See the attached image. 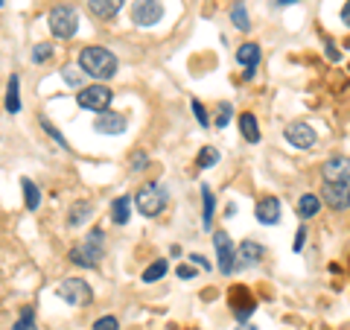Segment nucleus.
<instances>
[{
  "instance_id": "1",
  "label": "nucleus",
  "mask_w": 350,
  "mask_h": 330,
  "mask_svg": "<svg viewBox=\"0 0 350 330\" xmlns=\"http://www.w3.org/2000/svg\"><path fill=\"white\" fill-rule=\"evenodd\" d=\"M76 64H79L82 76H91V79H96V82H108L111 76H117V68H120V62H117L114 53L108 47H100V44L82 47Z\"/></svg>"
},
{
  "instance_id": "2",
  "label": "nucleus",
  "mask_w": 350,
  "mask_h": 330,
  "mask_svg": "<svg viewBox=\"0 0 350 330\" xmlns=\"http://www.w3.org/2000/svg\"><path fill=\"white\" fill-rule=\"evenodd\" d=\"M103 255H105V234H103V228H94L79 246L70 249V263L82 269H96Z\"/></svg>"
},
{
  "instance_id": "3",
  "label": "nucleus",
  "mask_w": 350,
  "mask_h": 330,
  "mask_svg": "<svg viewBox=\"0 0 350 330\" xmlns=\"http://www.w3.org/2000/svg\"><path fill=\"white\" fill-rule=\"evenodd\" d=\"M170 202V193H167V187H163L161 181H152L146 187H140L137 196L131 199V205L137 207V214H144L146 219H155L163 214V207H167Z\"/></svg>"
},
{
  "instance_id": "4",
  "label": "nucleus",
  "mask_w": 350,
  "mask_h": 330,
  "mask_svg": "<svg viewBox=\"0 0 350 330\" xmlns=\"http://www.w3.org/2000/svg\"><path fill=\"white\" fill-rule=\"evenodd\" d=\"M47 27L53 32V38L59 41H70L76 36V29H79V15H76V9L68 6V3H59L50 9L47 15Z\"/></svg>"
},
{
  "instance_id": "5",
  "label": "nucleus",
  "mask_w": 350,
  "mask_h": 330,
  "mask_svg": "<svg viewBox=\"0 0 350 330\" xmlns=\"http://www.w3.org/2000/svg\"><path fill=\"white\" fill-rule=\"evenodd\" d=\"M111 100H114L111 88L103 85V82L85 85V88H79V94H76V105L85 108V112H96V114L108 112V108H111Z\"/></svg>"
},
{
  "instance_id": "6",
  "label": "nucleus",
  "mask_w": 350,
  "mask_h": 330,
  "mask_svg": "<svg viewBox=\"0 0 350 330\" xmlns=\"http://www.w3.org/2000/svg\"><path fill=\"white\" fill-rule=\"evenodd\" d=\"M56 295H59L64 304H70V307H85V304L94 301L91 283L82 281V278H64L59 287H56Z\"/></svg>"
},
{
  "instance_id": "7",
  "label": "nucleus",
  "mask_w": 350,
  "mask_h": 330,
  "mask_svg": "<svg viewBox=\"0 0 350 330\" xmlns=\"http://www.w3.org/2000/svg\"><path fill=\"white\" fill-rule=\"evenodd\" d=\"M213 249H216V266L222 275H234L237 272V246L228 231H216L213 234Z\"/></svg>"
},
{
  "instance_id": "8",
  "label": "nucleus",
  "mask_w": 350,
  "mask_h": 330,
  "mask_svg": "<svg viewBox=\"0 0 350 330\" xmlns=\"http://www.w3.org/2000/svg\"><path fill=\"white\" fill-rule=\"evenodd\" d=\"M161 18H163L161 0H135V3H131V24L140 27V29L155 27Z\"/></svg>"
},
{
  "instance_id": "9",
  "label": "nucleus",
  "mask_w": 350,
  "mask_h": 330,
  "mask_svg": "<svg viewBox=\"0 0 350 330\" xmlns=\"http://www.w3.org/2000/svg\"><path fill=\"white\" fill-rule=\"evenodd\" d=\"M283 138H286V144L292 149H312L315 140H319V135H315V129L310 123H304V120H295V123H289L286 129H283Z\"/></svg>"
},
{
  "instance_id": "10",
  "label": "nucleus",
  "mask_w": 350,
  "mask_h": 330,
  "mask_svg": "<svg viewBox=\"0 0 350 330\" xmlns=\"http://www.w3.org/2000/svg\"><path fill=\"white\" fill-rule=\"evenodd\" d=\"M319 199L330 205L333 211H342V214H345L347 207H350V184H327V181H324Z\"/></svg>"
},
{
  "instance_id": "11",
  "label": "nucleus",
  "mask_w": 350,
  "mask_h": 330,
  "mask_svg": "<svg viewBox=\"0 0 350 330\" xmlns=\"http://www.w3.org/2000/svg\"><path fill=\"white\" fill-rule=\"evenodd\" d=\"M94 129L100 131V135H123V131L129 129V120H126V114H117V112H103L100 117L94 120Z\"/></svg>"
},
{
  "instance_id": "12",
  "label": "nucleus",
  "mask_w": 350,
  "mask_h": 330,
  "mask_svg": "<svg viewBox=\"0 0 350 330\" xmlns=\"http://www.w3.org/2000/svg\"><path fill=\"white\" fill-rule=\"evenodd\" d=\"M262 257H266V249L254 243V240H245V243H239V249H237V269L257 266V263H262Z\"/></svg>"
},
{
  "instance_id": "13",
  "label": "nucleus",
  "mask_w": 350,
  "mask_h": 330,
  "mask_svg": "<svg viewBox=\"0 0 350 330\" xmlns=\"http://www.w3.org/2000/svg\"><path fill=\"white\" fill-rule=\"evenodd\" d=\"M254 216L260 225H278L280 223V199L278 196H266L260 199L257 207H254Z\"/></svg>"
},
{
  "instance_id": "14",
  "label": "nucleus",
  "mask_w": 350,
  "mask_h": 330,
  "mask_svg": "<svg viewBox=\"0 0 350 330\" xmlns=\"http://www.w3.org/2000/svg\"><path fill=\"white\" fill-rule=\"evenodd\" d=\"M321 179L327 184H347L350 170H347V158H330L321 167Z\"/></svg>"
},
{
  "instance_id": "15",
  "label": "nucleus",
  "mask_w": 350,
  "mask_h": 330,
  "mask_svg": "<svg viewBox=\"0 0 350 330\" xmlns=\"http://www.w3.org/2000/svg\"><path fill=\"white\" fill-rule=\"evenodd\" d=\"M126 0H88V12L100 21H111L120 15V9H123Z\"/></svg>"
},
{
  "instance_id": "16",
  "label": "nucleus",
  "mask_w": 350,
  "mask_h": 330,
  "mask_svg": "<svg viewBox=\"0 0 350 330\" xmlns=\"http://www.w3.org/2000/svg\"><path fill=\"white\" fill-rule=\"evenodd\" d=\"M260 47L257 44H243V47L237 50V62L245 68V73H257V64H260Z\"/></svg>"
},
{
  "instance_id": "17",
  "label": "nucleus",
  "mask_w": 350,
  "mask_h": 330,
  "mask_svg": "<svg viewBox=\"0 0 350 330\" xmlns=\"http://www.w3.org/2000/svg\"><path fill=\"white\" fill-rule=\"evenodd\" d=\"M213 214H216V196L207 184H202V225L204 231L213 228Z\"/></svg>"
},
{
  "instance_id": "18",
  "label": "nucleus",
  "mask_w": 350,
  "mask_h": 330,
  "mask_svg": "<svg viewBox=\"0 0 350 330\" xmlns=\"http://www.w3.org/2000/svg\"><path fill=\"white\" fill-rule=\"evenodd\" d=\"M239 131H243V138L248 140V144H260V123H257V117L245 112V114H239Z\"/></svg>"
},
{
  "instance_id": "19",
  "label": "nucleus",
  "mask_w": 350,
  "mask_h": 330,
  "mask_svg": "<svg viewBox=\"0 0 350 330\" xmlns=\"http://www.w3.org/2000/svg\"><path fill=\"white\" fill-rule=\"evenodd\" d=\"M6 112L9 114L21 112V79H18V73L9 76V85H6Z\"/></svg>"
},
{
  "instance_id": "20",
  "label": "nucleus",
  "mask_w": 350,
  "mask_h": 330,
  "mask_svg": "<svg viewBox=\"0 0 350 330\" xmlns=\"http://www.w3.org/2000/svg\"><path fill=\"white\" fill-rule=\"evenodd\" d=\"M315 214H321V199L315 193H304L298 199V216L306 223V219H312Z\"/></svg>"
},
{
  "instance_id": "21",
  "label": "nucleus",
  "mask_w": 350,
  "mask_h": 330,
  "mask_svg": "<svg viewBox=\"0 0 350 330\" xmlns=\"http://www.w3.org/2000/svg\"><path fill=\"white\" fill-rule=\"evenodd\" d=\"M131 216V199L129 196H117V199L111 202V223L114 225H126Z\"/></svg>"
},
{
  "instance_id": "22",
  "label": "nucleus",
  "mask_w": 350,
  "mask_h": 330,
  "mask_svg": "<svg viewBox=\"0 0 350 330\" xmlns=\"http://www.w3.org/2000/svg\"><path fill=\"white\" fill-rule=\"evenodd\" d=\"M91 214H94V205H91V202H76V205L70 207L68 225H70V228H79L82 223H88V219H91Z\"/></svg>"
},
{
  "instance_id": "23",
  "label": "nucleus",
  "mask_w": 350,
  "mask_h": 330,
  "mask_svg": "<svg viewBox=\"0 0 350 330\" xmlns=\"http://www.w3.org/2000/svg\"><path fill=\"white\" fill-rule=\"evenodd\" d=\"M21 187H24V205H27V211H38V205H41L38 184L32 181V179H21Z\"/></svg>"
},
{
  "instance_id": "24",
  "label": "nucleus",
  "mask_w": 350,
  "mask_h": 330,
  "mask_svg": "<svg viewBox=\"0 0 350 330\" xmlns=\"http://www.w3.org/2000/svg\"><path fill=\"white\" fill-rule=\"evenodd\" d=\"M167 272H170V263H167V260H155V263H149V266L144 269L140 281H144V283H155V281H161Z\"/></svg>"
},
{
  "instance_id": "25",
  "label": "nucleus",
  "mask_w": 350,
  "mask_h": 330,
  "mask_svg": "<svg viewBox=\"0 0 350 330\" xmlns=\"http://www.w3.org/2000/svg\"><path fill=\"white\" fill-rule=\"evenodd\" d=\"M12 330H38L36 325V307H21L18 322L12 325Z\"/></svg>"
},
{
  "instance_id": "26",
  "label": "nucleus",
  "mask_w": 350,
  "mask_h": 330,
  "mask_svg": "<svg viewBox=\"0 0 350 330\" xmlns=\"http://www.w3.org/2000/svg\"><path fill=\"white\" fill-rule=\"evenodd\" d=\"M216 164H219V149L216 147H204L199 152V158H196V167L199 170H211V167H216Z\"/></svg>"
},
{
  "instance_id": "27",
  "label": "nucleus",
  "mask_w": 350,
  "mask_h": 330,
  "mask_svg": "<svg viewBox=\"0 0 350 330\" xmlns=\"http://www.w3.org/2000/svg\"><path fill=\"white\" fill-rule=\"evenodd\" d=\"M231 21H234V27L237 29H251V18H248V9H245V3H237L234 9H231Z\"/></svg>"
},
{
  "instance_id": "28",
  "label": "nucleus",
  "mask_w": 350,
  "mask_h": 330,
  "mask_svg": "<svg viewBox=\"0 0 350 330\" xmlns=\"http://www.w3.org/2000/svg\"><path fill=\"white\" fill-rule=\"evenodd\" d=\"M41 129H44V131H47V135H50L53 140H56V144H59V147H62L64 152H70V144H68V138H64V135H62V131H59L56 126H53V123H50V120H47V117H41Z\"/></svg>"
},
{
  "instance_id": "29",
  "label": "nucleus",
  "mask_w": 350,
  "mask_h": 330,
  "mask_svg": "<svg viewBox=\"0 0 350 330\" xmlns=\"http://www.w3.org/2000/svg\"><path fill=\"white\" fill-rule=\"evenodd\" d=\"M53 53H56V50H53V44H47V41L36 44V47H32V62H36V64H47L53 59Z\"/></svg>"
},
{
  "instance_id": "30",
  "label": "nucleus",
  "mask_w": 350,
  "mask_h": 330,
  "mask_svg": "<svg viewBox=\"0 0 350 330\" xmlns=\"http://www.w3.org/2000/svg\"><path fill=\"white\" fill-rule=\"evenodd\" d=\"M231 117H234V105L222 103V105H219V112H216V129H225L228 123H231Z\"/></svg>"
},
{
  "instance_id": "31",
  "label": "nucleus",
  "mask_w": 350,
  "mask_h": 330,
  "mask_svg": "<svg viewBox=\"0 0 350 330\" xmlns=\"http://www.w3.org/2000/svg\"><path fill=\"white\" fill-rule=\"evenodd\" d=\"M190 108H193V117L199 120V126H202V129L211 126V117H207V108H204L199 100H193V103H190Z\"/></svg>"
},
{
  "instance_id": "32",
  "label": "nucleus",
  "mask_w": 350,
  "mask_h": 330,
  "mask_svg": "<svg viewBox=\"0 0 350 330\" xmlns=\"http://www.w3.org/2000/svg\"><path fill=\"white\" fill-rule=\"evenodd\" d=\"M129 167H131V173H144L149 167V155H146V152H135L131 161H129Z\"/></svg>"
},
{
  "instance_id": "33",
  "label": "nucleus",
  "mask_w": 350,
  "mask_h": 330,
  "mask_svg": "<svg viewBox=\"0 0 350 330\" xmlns=\"http://www.w3.org/2000/svg\"><path fill=\"white\" fill-rule=\"evenodd\" d=\"M94 330H120L117 316H103V318H96V322H94Z\"/></svg>"
},
{
  "instance_id": "34",
  "label": "nucleus",
  "mask_w": 350,
  "mask_h": 330,
  "mask_svg": "<svg viewBox=\"0 0 350 330\" xmlns=\"http://www.w3.org/2000/svg\"><path fill=\"white\" fill-rule=\"evenodd\" d=\"M64 82L68 85H82V76H79V68H64Z\"/></svg>"
},
{
  "instance_id": "35",
  "label": "nucleus",
  "mask_w": 350,
  "mask_h": 330,
  "mask_svg": "<svg viewBox=\"0 0 350 330\" xmlns=\"http://www.w3.org/2000/svg\"><path fill=\"white\" fill-rule=\"evenodd\" d=\"M306 237H310V234H306V225H301V228H298V237H295V246H292V249H295V251H301V249H304V243H306Z\"/></svg>"
},
{
  "instance_id": "36",
  "label": "nucleus",
  "mask_w": 350,
  "mask_h": 330,
  "mask_svg": "<svg viewBox=\"0 0 350 330\" xmlns=\"http://www.w3.org/2000/svg\"><path fill=\"white\" fill-rule=\"evenodd\" d=\"M327 59H330V62H338V59H342V53L336 50V44H333V41H327Z\"/></svg>"
},
{
  "instance_id": "37",
  "label": "nucleus",
  "mask_w": 350,
  "mask_h": 330,
  "mask_svg": "<svg viewBox=\"0 0 350 330\" xmlns=\"http://www.w3.org/2000/svg\"><path fill=\"white\" fill-rule=\"evenodd\" d=\"M196 269H190V266H178V278H184V281H190V278H196Z\"/></svg>"
},
{
  "instance_id": "38",
  "label": "nucleus",
  "mask_w": 350,
  "mask_h": 330,
  "mask_svg": "<svg viewBox=\"0 0 350 330\" xmlns=\"http://www.w3.org/2000/svg\"><path fill=\"white\" fill-rule=\"evenodd\" d=\"M190 260L196 263V266H202V269H207V272H211V263H207L202 255H190Z\"/></svg>"
},
{
  "instance_id": "39",
  "label": "nucleus",
  "mask_w": 350,
  "mask_h": 330,
  "mask_svg": "<svg viewBox=\"0 0 350 330\" xmlns=\"http://www.w3.org/2000/svg\"><path fill=\"white\" fill-rule=\"evenodd\" d=\"M342 24H345V27L350 24V6H347V3L342 6Z\"/></svg>"
},
{
  "instance_id": "40",
  "label": "nucleus",
  "mask_w": 350,
  "mask_h": 330,
  "mask_svg": "<svg viewBox=\"0 0 350 330\" xmlns=\"http://www.w3.org/2000/svg\"><path fill=\"white\" fill-rule=\"evenodd\" d=\"M292 3H298V0H275V6L283 9V6H292Z\"/></svg>"
},
{
  "instance_id": "41",
  "label": "nucleus",
  "mask_w": 350,
  "mask_h": 330,
  "mask_svg": "<svg viewBox=\"0 0 350 330\" xmlns=\"http://www.w3.org/2000/svg\"><path fill=\"white\" fill-rule=\"evenodd\" d=\"M237 330H257V327H254V325H248V322H245V325H239Z\"/></svg>"
},
{
  "instance_id": "42",
  "label": "nucleus",
  "mask_w": 350,
  "mask_h": 330,
  "mask_svg": "<svg viewBox=\"0 0 350 330\" xmlns=\"http://www.w3.org/2000/svg\"><path fill=\"white\" fill-rule=\"evenodd\" d=\"M3 3H6V0H0V6H3Z\"/></svg>"
}]
</instances>
